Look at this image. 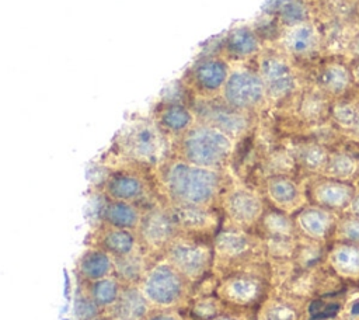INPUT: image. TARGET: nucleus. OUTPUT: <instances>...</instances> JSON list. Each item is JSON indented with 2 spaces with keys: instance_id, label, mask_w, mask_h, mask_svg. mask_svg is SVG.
I'll list each match as a JSON object with an SVG mask.
<instances>
[{
  "instance_id": "1",
  "label": "nucleus",
  "mask_w": 359,
  "mask_h": 320,
  "mask_svg": "<svg viewBox=\"0 0 359 320\" xmlns=\"http://www.w3.org/2000/svg\"><path fill=\"white\" fill-rule=\"evenodd\" d=\"M158 184L172 205L212 208L226 191V174L222 170L191 164L178 157L158 164Z\"/></svg>"
},
{
  "instance_id": "2",
  "label": "nucleus",
  "mask_w": 359,
  "mask_h": 320,
  "mask_svg": "<svg viewBox=\"0 0 359 320\" xmlns=\"http://www.w3.org/2000/svg\"><path fill=\"white\" fill-rule=\"evenodd\" d=\"M175 140V157L222 171L231 160L236 145L230 136L203 122H196Z\"/></svg>"
},
{
  "instance_id": "3",
  "label": "nucleus",
  "mask_w": 359,
  "mask_h": 320,
  "mask_svg": "<svg viewBox=\"0 0 359 320\" xmlns=\"http://www.w3.org/2000/svg\"><path fill=\"white\" fill-rule=\"evenodd\" d=\"M212 247L213 268L223 271L224 275L236 271H257L255 268L264 264V241L247 230L230 226L215 237Z\"/></svg>"
},
{
  "instance_id": "4",
  "label": "nucleus",
  "mask_w": 359,
  "mask_h": 320,
  "mask_svg": "<svg viewBox=\"0 0 359 320\" xmlns=\"http://www.w3.org/2000/svg\"><path fill=\"white\" fill-rule=\"evenodd\" d=\"M154 309H175L191 298L192 282L168 261L151 264L139 284Z\"/></svg>"
},
{
  "instance_id": "5",
  "label": "nucleus",
  "mask_w": 359,
  "mask_h": 320,
  "mask_svg": "<svg viewBox=\"0 0 359 320\" xmlns=\"http://www.w3.org/2000/svg\"><path fill=\"white\" fill-rule=\"evenodd\" d=\"M164 136L154 121L137 119L121 131L116 147L119 154L132 163L154 166L161 163Z\"/></svg>"
},
{
  "instance_id": "6",
  "label": "nucleus",
  "mask_w": 359,
  "mask_h": 320,
  "mask_svg": "<svg viewBox=\"0 0 359 320\" xmlns=\"http://www.w3.org/2000/svg\"><path fill=\"white\" fill-rule=\"evenodd\" d=\"M220 98L231 108L251 115L268 102L266 87L258 70L245 66H231Z\"/></svg>"
},
{
  "instance_id": "7",
  "label": "nucleus",
  "mask_w": 359,
  "mask_h": 320,
  "mask_svg": "<svg viewBox=\"0 0 359 320\" xmlns=\"http://www.w3.org/2000/svg\"><path fill=\"white\" fill-rule=\"evenodd\" d=\"M161 258L168 261L192 284L201 281L213 268L215 262L213 247L195 241L185 233H181L165 246Z\"/></svg>"
},
{
  "instance_id": "8",
  "label": "nucleus",
  "mask_w": 359,
  "mask_h": 320,
  "mask_svg": "<svg viewBox=\"0 0 359 320\" xmlns=\"http://www.w3.org/2000/svg\"><path fill=\"white\" fill-rule=\"evenodd\" d=\"M230 72L231 65L223 55H202L188 67L182 81L194 97L217 98Z\"/></svg>"
},
{
  "instance_id": "9",
  "label": "nucleus",
  "mask_w": 359,
  "mask_h": 320,
  "mask_svg": "<svg viewBox=\"0 0 359 320\" xmlns=\"http://www.w3.org/2000/svg\"><path fill=\"white\" fill-rule=\"evenodd\" d=\"M191 108L194 109L198 122H203L222 131L233 140L244 138L251 128V114L231 108L220 97H194L191 101Z\"/></svg>"
},
{
  "instance_id": "10",
  "label": "nucleus",
  "mask_w": 359,
  "mask_h": 320,
  "mask_svg": "<svg viewBox=\"0 0 359 320\" xmlns=\"http://www.w3.org/2000/svg\"><path fill=\"white\" fill-rule=\"evenodd\" d=\"M220 205L230 226L241 230L257 227L265 212L262 195L244 185L227 187Z\"/></svg>"
},
{
  "instance_id": "11",
  "label": "nucleus",
  "mask_w": 359,
  "mask_h": 320,
  "mask_svg": "<svg viewBox=\"0 0 359 320\" xmlns=\"http://www.w3.org/2000/svg\"><path fill=\"white\" fill-rule=\"evenodd\" d=\"M136 232L142 246L153 253H163L165 246L182 233L168 206H151L143 211Z\"/></svg>"
},
{
  "instance_id": "12",
  "label": "nucleus",
  "mask_w": 359,
  "mask_h": 320,
  "mask_svg": "<svg viewBox=\"0 0 359 320\" xmlns=\"http://www.w3.org/2000/svg\"><path fill=\"white\" fill-rule=\"evenodd\" d=\"M216 295L227 305L251 306L264 296V276L258 271L226 274L216 285Z\"/></svg>"
},
{
  "instance_id": "13",
  "label": "nucleus",
  "mask_w": 359,
  "mask_h": 320,
  "mask_svg": "<svg viewBox=\"0 0 359 320\" xmlns=\"http://www.w3.org/2000/svg\"><path fill=\"white\" fill-rule=\"evenodd\" d=\"M258 73L262 77L268 101H279L294 88V77L290 65L276 53H264L257 58Z\"/></svg>"
},
{
  "instance_id": "14",
  "label": "nucleus",
  "mask_w": 359,
  "mask_h": 320,
  "mask_svg": "<svg viewBox=\"0 0 359 320\" xmlns=\"http://www.w3.org/2000/svg\"><path fill=\"white\" fill-rule=\"evenodd\" d=\"M150 192L146 178L135 170L112 171L102 184V194L107 199L139 204Z\"/></svg>"
},
{
  "instance_id": "15",
  "label": "nucleus",
  "mask_w": 359,
  "mask_h": 320,
  "mask_svg": "<svg viewBox=\"0 0 359 320\" xmlns=\"http://www.w3.org/2000/svg\"><path fill=\"white\" fill-rule=\"evenodd\" d=\"M222 55L229 62H244L252 58H258L262 48L259 34L247 25L233 28L222 41Z\"/></svg>"
},
{
  "instance_id": "16",
  "label": "nucleus",
  "mask_w": 359,
  "mask_h": 320,
  "mask_svg": "<svg viewBox=\"0 0 359 320\" xmlns=\"http://www.w3.org/2000/svg\"><path fill=\"white\" fill-rule=\"evenodd\" d=\"M153 121L165 136L175 139H178L198 122L191 104L168 101H163L160 104Z\"/></svg>"
},
{
  "instance_id": "17",
  "label": "nucleus",
  "mask_w": 359,
  "mask_h": 320,
  "mask_svg": "<svg viewBox=\"0 0 359 320\" xmlns=\"http://www.w3.org/2000/svg\"><path fill=\"white\" fill-rule=\"evenodd\" d=\"M93 246L102 248L114 258L125 257L142 250V243L136 230L111 227L101 225L93 236Z\"/></svg>"
},
{
  "instance_id": "18",
  "label": "nucleus",
  "mask_w": 359,
  "mask_h": 320,
  "mask_svg": "<svg viewBox=\"0 0 359 320\" xmlns=\"http://www.w3.org/2000/svg\"><path fill=\"white\" fill-rule=\"evenodd\" d=\"M153 305L143 293L140 285H123L116 303L108 310L115 320H144L153 310Z\"/></svg>"
},
{
  "instance_id": "19",
  "label": "nucleus",
  "mask_w": 359,
  "mask_h": 320,
  "mask_svg": "<svg viewBox=\"0 0 359 320\" xmlns=\"http://www.w3.org/2000/svg\"><path fill=\"white\" fill-rule=\"evenodd\" d=\"M177 225L185 234L208 233L215 229L216 215L212 208L196 205H167Z\"/></svg>"
},
{
  "instance_id": "20",
  "label": "nucleus",
  "mask_w": 359,
  "mask_h": 320,
  "mask_svg": "<svg viewBox=\"0 0 359 320\" xmlns=\"http://www.w3.org/2000/svg\"><path fill=\"white\" fill-rule=\"evenodd\" d=\"M79 281L93 282L114 275V257L100 247L91 246L83 251L77 265Z\"/></svg>"
},
{
  "instance_id": "21",
  "label": "nucleus",
  "mask_w": 359,
  "mask_h": 320,
  "mask_svg": "<svg viewBox=\"0 0 359 320\" xmlns=\"http://www.w3.org/2000/svg\"><path fill=\"white\" fill-rule=\"evenodd\" d=\"M142 216L143 211L137 204L114 199H107L100 212L101 225L129 230H137Z\"/></svg>"
},
{
  "instance_id": "22",
  "label": "nucleus",
  "mask_w": 359,
  "mask_h": 320,
  "mask_svg": "<svg viewBox=\"0 0 359 320\" xmlns=\"http://www.w3.org/2000/svg\"><path fill=\"white\" fill-rule=\"evenodd\" d=\"M149 267L142 250L125 257L114 258V275L123 285H139Z\"/></svg>"
},
{
  "instance_id": "23",
  "label": "nucleus",
  "mask_w": 359,
  "mask_h": 320,
  "mask_svg": "<svg viewBox=\"0 0 359 320\" xmlns=\"http://www.w3.org/2000/svg\"><path fill=\"white\" fill-rule=\"evenodd\" d=\"M266 198L279 209H287L297 199V185L285 175H269L264 182Z\"/></svg>"
},
{
  "instance_id": "24",
  "label": "nucleus",
  "mask_w": 359,
  "mask_h": 320,
  "mask_svg": "<svg viewBox=\"0 0 359 320\" xmlns=\"http://www.w3.org/2000/svg\"><path fill=\"white\" fill-rule=\"evenodd\" d=\"M84 284L90 296L104 312H108L116 303L123 289V284L115 275H109L102 279Z\"/></svg>"
},
{
  "instance_id": "25",
  "label": "nucleus",
  "mask_w": 359,
  "mask_h": 320,
  "mask_svg": "<svg viewBox=\"0 0 359 320\" xmlns=\"http://www.w3.org/2000/svg\"><path fill=\"white\" fill-rule=\"evenodd\" d=\"M316 44V32L311 25L303 22L289 29L282 36V45L285 49L293 55L309 53Z\"/></svg>"
},
{
  "instance_id": "26",
  "label": "nucleus",
  "mask_w": 359,
  "mask_h": 320,
  "mask_svg": "<svg viewBox=\"0 0 359 320\" xmlns=\"http://www.w3.org/2000/svg\"><path fill=\"white\" fill-rule=\"evenodd\" d=\"M257 227L261 230L262 236L265 234L269 239H283L289 233V220L283 213L271 209L264 212Z\"/></svg>"
},
{
  "instance_id": "27",
  "label": "nucleus",
  "mask_w": 359,
  "mask_h": 320,
  "mask_svg": "<svg viewBox=\"0 0 359 320\" xmlns=\"http://www.w3.org/2000/svg\"><path fill=\"white\" fill-rule=\"evenodd\" d=\"M73 312H74L76 320H94L95 317L104 313V310L90 296L86 288V284L83 281H80V286L77 288L74 295Z\"/></svg>"
},
{
  "instance_id": "28",
  "label": "nucleus",
  "mask_w": 359,
  "mask_h": 320,
  "mask_svg": "<svg viewBox=\"0 0 359 320\" xmlns=\"http://www.w3.org/2000/svg\"><path fill=\"white\" fill-rule=\"evenodd\" d=\"M223 303L217 295H199L192 300L191 313L198 320H212L223 313Z\"/></svg>"
},
{
  "instance_id": "29",
  "label": "nucleus",
  "mask_w": 359,
  "mask_h": 320,
  "mask_svg": "<svg viewBox=\"0 0 359 320\" xmlns=\"http://www.w3.org/2000/svg\"><path fill=\"white\" fill-rule=\"evenodd\" d=\"M306 7L300 1H287L282 6L279 11V20L287 27L303 24L306 21Z\"/></svg>"
},
{
  "instance_id": "30",
  "label": "nucleus",
  "mask_w": 359,
  "mask_h": 320,
  "mask_svg": "<svg viewBox=\"0 0 359 320\" xmlns=\"http://www.w3.org/2000/svg\"><path fill=\"white\" fill-rule=\"evenodd\" d=\"M320 83L328 90L339 91L348 83V73L341 66H330L320 74Z\"/></svg>"
},
{
  "instance_id": "31",
  "label": "nucleus",
  "mask_w": 359,
  "mask_h": 320,
  "mask_svg": "<svg viewBox=\"0 0 359 320\" xmlns=\"http://www.w3.org/2000/svg\"><path fill=\"white\" fill-rule=\"evenodd\" d=\"M294 314L293 310L280 302L269 300L262 305L258 320H293Z\"/></svg>"
},
{
  "instance_id": "32",
  "label": "nucleus",
  "mask_w": 359,
  "mask_h": 320,
  "mask_svg": "<svg viewBox=\"0 0 359 320\" xmlns=\"http://www.w3.org/2000/svg\"><path fill=\"white\" fill-rule=\"evenodd\" d=\"M144 320H184L175 309H153Z\"/></svg>"
},
{
  "instance_id": "33",
  "label": "nucleus",
  "mask_w": 359,
  "mask_h": 320,
  "mask_svg": "<svg viewBox=\"0 0 359 320\" xmlns=\"http://www.w3.org/2000/svg\"><path fill=\"white\" fill-rule=\"evenodd\" d=\"M338 309H339V306L337 305V303H334V305H330V306H327L325 309H323L317 316H314V317H311V320H321V319H327V317H331V316H334L337 312H338Z\"/></svg>"
},
{
  "instance_id": "34",
  "label": "nucleus",
  "mask_w": 359,
  "mask_h": 320,
  "mask_svg": "<svg viewBox=\"0 0 359 320\" xmlns=\"http://www.w3.org/2000/svg\"><path fill=\"white\" fill-rule=\"evenodd\" d=\"M323 310V302L318 299V300H314V302H311V305H310V307H309V312H310V314H311V317H314V316H317L320 312Z\"/></svg>"
},
{
  "instance_id": "35",
  "label": "nucleus",
  "mask_w": 359,
  "mask_h": 320,
  "mask_svg": "<svg viewBox=\"0 0 359 320\" xmlns=\"http://www.w3.org/2000/svg\"><path fill=\"white\" fill-rule=\"evenodd\" d=\"M212 320H243V319L236 317L234 314H226V313H222V314L216 316V317H215V319H212Z\"/></svg>"
},
{
  "instance_id": "36",
  "label": "nucleus",
  "mask_w": 359,
  "mask_h": 320,
  "mask_svg": "<svg viewBox=\"0 0 359 320\" xmlns=\"http://www.w3.org/2000/svg\"><path fill=\"white\" fill-rule=\"evenodd\" d=\"M94 320H115V319H114L108 312H104L102 314H100V316L95 317Z\"/></svg>"
},
{
  "instance_id": "37",
  "label": "nucleus",
  "mask_w": 359,
  "mask_h": 320,
  "mask_svg": "<svg viewBox=\"0 0 359 320\" xmlns=\"http://www.w3.org/2000/svg\"><path fill=\"white\" fill-rule=\"evenodd\" d=\"M352 314H359V302L352 306Z\"/></svg>"
},
{
  "instance_id": "38",
  "label": "nucleus",
  "mask_w": 359,
  "mask_h": 320,
  "mask_svg": "<svg viewBox=\"0 0 359 320\" xmlns=\"http://www.w3.org/2000/svg\"><path fill=\"white\" fill-rule=\"evenodd\" d=\"M355 76H356V79L359 80V66L356 67V70H355Z\"/></svg>"
},
{
  "instance_id": "39",
  "label": "nucleus",
  "mask_w": 359,
  "mask_h": 320,
  "mask_svg": "<svg viewBox=\"0 0 359 320\" xmlns=\"http://www.w3.org/2000/svg\"><path fill=\"white\" fill-rule=\"evenodd\" d=\"M356 51H358V53H359V41H358V44H356Z\"/></svg>"
}]
</instances>
